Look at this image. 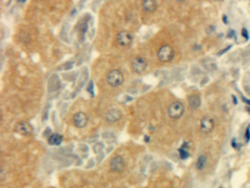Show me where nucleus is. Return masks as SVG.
<instances>
[{
    "mask_svg": "<svg viewBox=\"0 0 250 188\" xmlns=\"http://www.w3.org/2000/svg\"><path fill=\"white\" fill-rule=\"evenodd\" d=\"M107 83L113 88L120 86L124 82V75L123 72L118 69H113L108 73L106 76Z\"/></svg>",
    "mask_w": 250,
    "mask_h": 188,
    "instance_id": "1",
    "label": "nucleus"
},
{
    "mask_svg": "<svg viewBox=\"0 0 250 188\" xmlns=\"http://www.w3.org/2000/svg\"><path fill=\"white\" fill-rule=\"evenodd\" d=\"M175 55L174 49L170 45H164L157 52V58L161 62L168 63L173 59Z\"/></svg>",
    "mask_w": 250,
    "mask_h": 188,
    "instance_id": "2",
    "label": "nucleus"
},
{
    "mask_svg": "<svg viewBox=\"0 0 250 188\" xmlns=\"http://www.w3.org/2000/svg\"><path fill=\"white\" fill-rule=\"evenodd\" d=\"M185 112V107L180 102H173L170 105L168 109L169 116L172 119H178L181 118Z\"/></svg>",
    "mask_w": 250,
    "mask_h": 188,
    "instance_id": "3",
    "label": "nucleus"
},
{
    "mask_svg": "<svg viewBox=\"0 0 250 188\" xmlns=\"http://www.w3.org/2000/svg\"><path fill=\"white\" fill-rule=\"evenodd\" d=\"M117 41L120 46L123 47H129L133 43L134 35L130 32L122 30L117 35Z\"/></svg>",
    "mask_w": 250,
    "mask_h": 188,
    "instance_id": "4",
    "label": "nucleus"
},
{
    "mask_svg": "<svg viewBox=\"0 0 250 188\" xmlns=\"http://www.w3.org/2000/svg\"><path fill=\"white\" fill-rule=\"evenodd\" d=\"M147 67V61L141 56L136 57L131 61V68L135 73L140 74L146 70Z\"/></svg>",
    "mask_w": 250,
    "mask_h": 188,
    "instance_id": "5",
    "label": "nucleus"
},
{
    "mask_svg": "<svg viewBox=\"0 0 250 188\" xmlns=\"http://www.w3.org/2000/svg\"><path fill=\"white\" fill-rule=\"evenodd\" d=\"M33 128L31 124L27 121H21L15 126V132L24 136H28L32 133Z\"/></svg>",
    "mask_w": 250,
    "mask_h": 188,
    "instance_id": "6",
    "label": "nucleus"
},
{
    "mask_svg": "<svg viewBox=\"0 0 250 188\" xmlns=\"http://www.w3.org/2000/svg\"><path fill=\"white\" fill-rule=\"evenodd\" d=\"M73 124L77 128H84L88 123V117L83 112H76L73 118Z\"/></svg>",
    "mask_w": 250,
    "mask_h": 188,
    "instance_id": "7",
    "label": "nucleus"
},
{
    "mask_svg": "<svg viewBox=\"0 0 250 188\" xmlns=\"http://www.w3.org/2000/svg\"><path fill=\"white\" fill-rule=\"evenodd\" d=\"M214 128V121L210 117H204L200 121V129L203 133H210Z\"/></svg>",
    "mask_w": 250,
    "mask_h": 188,
    "instance_id": "8",
    "label": "nucleus"
},
{
    "mask_svg": "<svg viewBox=\"0 0 250 188\" xmlns=\"http://www.w3.org/2000/svg\"><path fill=\"white\" fill-rule=\"evenodd\" d=\"M124 166L125 161L120 156H116L110 161V168L113 171H121Z\"/></svg>",
    "mask_w": 250,
    "mask_h": 188,
    "instance_id": "9",
    "label": "nucleus"
},
{
    "mask_svg": "<svg viewBox=\"0 0 250 188\" xmlns=\"http://www.w3.org/2000/svg\"><path fill=\"white\" fill-rule=\"evenodd\" d=\"M157 1L156 0H142V7L146 13H153L157 8Z\"/></svg>",
    "mask_w": 250,
    "mask_h": 188,
    "instance_id": "10",
    "label": "nucleus"
},
{
    "mask_svg": "<svg viewBox=\"0 0 250 188\" xmlns=\"http://www.w3.org/2000/svg\"><path fill=\"white\" fill-rule=\"evenodd\" d=\"M122 113L117 109H111L107 112L106 115V120L109 123H114L121 118Z\"/></svg>",
    "mask_w": 250,
    "mask_h": 188,
    "instance_id": "11",
    "label": "nucleus"
},
{
    "mask_svg": "<svg viewBox=\"0 0 250 188\" xmlns=\"http://www.w3.org/2000/svg\"><path fill=\"white\" fill-rule=\"evenodd\" d=\"M63 137L58 133H54L51 135L48 138V143L50 146H57L63 143Z\"/></svg>",
    "mask_w": 250,
    "mask_h": 188,
    "instance_id": "12",
    "label": "nucleus"
},
{
    "mask_svg": "<svg viewBox=\"0 0 250 188\" xmlns=\"http://www.w3.org/2000/svg\"><path fill=\"white\" fill-rule=\"evenodd\" d=\"M201 104V99L198 95H191L189 97V105L192 109H197Z\"/></svg>",
    "mask_w": 250,
    "mask_h": 188,
    "instance_id": "13",
    "label": "nucleus"
},
{
    "mask_svg": "<svg viewBox=\"0 0 250 188\" xmlns=\"http://www.w3.org/2000/svg\"><path fill=\"white\" fill-rule=\"evenodd\" d=\"M188 148V143H184L183 145L180 147L178 149L179 155L181 159H186L187 158L189 157V153L187 151Z\"/></svg>",
    "mask_w": 250,
    "mask_h": 188,
    "instance_id": "14",
    "label": "nucleus"
},
{
    "mask_svg": "<svg viewBox=\"0 0 250 188\" xmlns=\"http://www.w3.org/2000/svg\"><path fill=\"white\" fill-rule=\"evenodd\" d=\"M207 162V157L205 155H200L197 159V162H196V168L199 171H201L205 168Z\"/></svg>",
    "mask_w": 250,
    "mask_h": 188,
    "instance_id": "15",
    "label": "nucleus"
},
{
    "mask_svg": "<svg viewBox=\"0 0 250 188\" xmlns=\"http://www.w3.org/2000/svg\"><path fill=\"white\" fill-rule=\"evenodd\" d=\"M245 139H246V142L249 143L250 140V126L246 128V132H245Z\"/></svg>",
    "mask_w": 250,
    "mask_h": 188,
    "instance_id": "16",
    "label": "nucleus"
},
{
    "mask_svg": "<svg viewBox=\"0 0 250 188\" xmlns=\"http://www.w3.org/2000/svg\"><path fill=\"white\" fill-rule=\"evenodd\" d=\"M241 34H242V36H243L244 37H245L246 40H248V39H249V34H248V31L246 30V28H243V29H242Z\"/></svg>",
    "mask_w": 250,
    "mask_h": 188,
    "instance_id": "17",
    "label": "nucleus"
},
{
    "mask_svg": "<svg viewBox=\"0 0 250 188\" xmlns=\"http://www.w3.org/2000/svg\"><path fill=\"white\" fill-rule=\"evenodd\" d=\"M231 145H232V146H233L234 148H237V147H239V144L236 143V139H235V138H233V139L232 140Z\"/></svg>",
    "mask_w": 250,
    "mask_h": 188,
    "instance_id": "18",
    "label": "nucleus"
},
{
    "mask_svg": "<svg viewBox=\"0 0 250 188\" xmlns=\"http://www.w3.org/2000/svg\"><path fill=\"white\" fill-rule=\"evenodd\" d=\"M230 47H231V46H229L227 48V49H226V48H225V49H223V50L220 51V52H219V54H218V55H223V54H224L226 52H227V51H228L229 49H230Z\"/></svg>",
    "mask_w": 250,
    "mask_h": 188,
    "instance_id": "19",
    "label": "nucleus"
},
{
    "mask_svg": "<svg viewBox=\"0 0 250 188\" xmlns=\"http://www.w3.org/2000/svg\"><path fill=\"white\" fill-rule=\"evenodd\" d=\"M242 100H243V102H244L245 103H246L248 105H249L250 106V100H249V99H246L245 97H242Z\"/></svg>",
    "mask_w": 250,
    "mask_h": 188,
    "instance_id": "20",
    "label": "nucleus"
},
{
    "mask_svg": "<svg viewBox=\"0 0 250 188\" xmlns=\"http://www.w3.org/2000/svg\"><path fill=\"white\" fill-rule=\"evenodd\" d=\"M223 19H224V23H227V16H223Z\"/></svg>",
    "mask_w": 250,
    "mask_h": 188,
    "instance_id": "21",
    "label": "nucleus"
},
{
    "mask_svg": "<svg viewBox=\"0 0 250 188\" xmlns=\"http://www.w3.org/2000/svg\"><path fill=\"white\" fill-rule=\"evenodd\" d=\"M176 1H184V0H176Z\"/></svg>",
    "mask_w": 250,
    "mask_h": 188,
    "instance_id": "22",
    "label": "nucleus"
}]
</instances>
